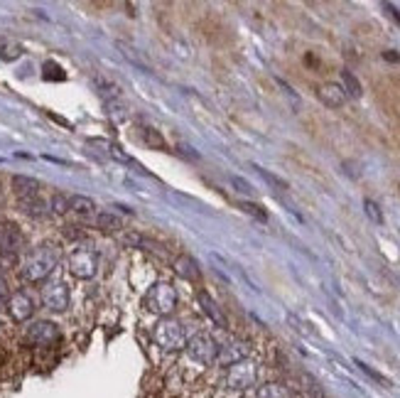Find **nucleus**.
<instances>
[{
  "instance_id": "1",
  "label": "nucleus",
  "mask_w": 400,
  "mask_h": 398,
  "mask_svg": "<svg viewBox=\"0 0 400 398\" xmlns=\"http://www.w3.org/2000/svg\"><path fill=\"white\" fill-rule=\"evenodd\" d=\"M59 258H62V254H59V249L54 244L38 246V249L30 251V254H27V258L22 260V265H20L22 281L42 283L44 278L52 276V271L57 268Z\"/></svg>"
},
{
  "instance_id": "2",
  "label": "nucleus",
  "mask_w": 400,
  "mask_h": 398,
  "mask_svg": "<svg viewBox=\"0 0 400 398\" xmlns=\"http://www.w3.org/2000/svg\"><path fill=\"white\" fill-rule=\"evenodd\" d=\"M153 340H155V345H158L162 351H182V349H187V342H190V337H187L185 324L179 322V320L162 317L158 324H155Z\"/></svg>"
},
{
  "instance_id": "3",
  "label": "nucleus",
  "mask_w": 400,
  "mask_h": 398,
  "mask_svg": "<svg viewBox=\"0 0 400 398\" xmlns=\"http://www.w3.org/2000/svg\"><path fill=\"white\" fill-rule=\"evenodd\" d=\"M145 308L160 317H169L177 308V290L169 283H155L145 295Z\"/></svg>"
},
{
  "instance_id": "4",
  "label": "nucleus",
  "mask_w": 400,
  "mask_h": 398,
  "mask_svg": "<svg viewBox=\"0 0 400 398\" xmlns=\"http://www.w3.org/2000/svg\"><path fill=\"white\" fill-rule=\"evenodd\" d=\"M99 271V254L94 246H79L69 256V273L79 281H91Z\"/></svg>"
},
{
  "instance_id": "5",
  "label": "nucleus",
  "mask_w": 400,
  "mask_h": 398,
  "mask_svg": "<svg viewBox=\"0 0 400 398\" xmlns=\"http://www.w3.org/2000/svg\"><path fill=\"white\" fill-rule=\"evenodd\" d=\"M256 379H258V367L256 361L251 359H243L233 367H228L226 372V386L231 391H246V388L256 386Z\"/></svg>"
},
{
  "instance_id": "6",
  "label": "nucleus",
  "mask_w": 400,
  "mask_h": 398,
  "mask_svg": "<svg viewBox=\"0 0 400 398\" xmlns=\"http://www.w3.org/2000/svg\"><path fill=\"white\" fill-rule=\"evenodd\" d=\"M25 249V236L15 222H0V256L15 260V256Z\"/></svg>"
},
{
  "instance_id": "7",
  "label": "nucleus",
  "mask_w": 400,
  "mask_h": 398,
  "mask_svg": "<svg viewBox=\"0 0 400 398\" xmlns=\"http://www.w3.org/2000/svg\"><path fill=\"white\" fill-rule=\"evenodd\" d=\"M187 351H190L192 359L199 361V364H214L216 356H219V345H216V340L211 335L199 332V335H194L187 342Z\"/></svg>"
},
{
  "instance_id": "8",
  "label": "nucleus",
  "mask_w": 400,
  "mask_h": 398,
  "mask_svg": "<svg viewBox=\"0 0 400 398\" xmlns=\"http://www.w3.org/2000/svg\"><path fill=\"white\" fill-rule=\"evenodd\" d=\"M42 303L52 313H64L69 308V285L59 278L47 281L42 288Z\"/></svg>"
},
{
  "instance_id": "9",
  "label": "nucleus",
  "mask_w": 400,
  "mask_h": 398,
  "mask_svg": "<svg viewBox=\"0 0 400 398\" xmlns=\"http://www.w3.org/2000/svg\"><path fill=\"white\" fill-rule=\"evenodd\" d=\"M6 310H8V315H10L12 322H27V320L35 315V300H32L30 292L15 290V292H10V297H8Z\"/></svg>"
},
{
  "instance_id": "10",
  "label": "nucleus",
  "mask_w": 400,
  "mask_h": 398,
  "mask_svg": "<svg viewBox=\"0 0 400 398\" xmlns=\"http://www.w3.org/2000/svg\"><path fill=\"white\" fill-rule=\"evenodd\" d=\"M27 342L35 347H49L59 340V327L49 320H38V322H32L25 332Z\"/></svg>"
},
{
  "instance_id": "11",
  "label": "nucleus",
  "mask_w": 400,
  "mask_h": 398,
  "mask_svg": "<svg viewBox=\"0 0 400 398\" xmlns=\"http://www.w3.org/2000/svg\"><path fill=\"white\" fill-rule=\"evenodd\" d=\"M248 351H251V345H248V342H231V345H226V347H219L216 361L228 369V367H233V364H238V361L248 359Z\"/></svg>"
},
{
  "instance_id": "12",
  "label": "nucleus",
  "mask_w": 400,
  "mask_h": 398,
  "mask_svg": "<svg viewBox=\"0 0 400 398\" xmlns=\"http://www.w3.org/2000/svg\"><path fill=\"white\" fill-rule=\"evenodd\" d=\"M317 96H319V101L324 103L326 108H342L344 103H347V94H344V89L339 84H322L319 89H317Z\"/></svg>"
},
{
  "instance_id": "13",
  "label": "nucleus",
  "mask_w": 400,
  "mask_h": 398,
  "mask_svg": "<svg viewBox=\"0 0 400 398\" xmlns=\"http://www.w3.org/2000/svg\"><path fill=\"white\" fill-rule=\"evenodd\" d=\"M12 192H15L17 199H32V197H40V190H42V185H40L35 177H25V175H15L12 177Z\"/></svg>"
},
{
  "instance_id": "14",
  "label": "nucleus",
  "mask_w": 400,
  "mask_h": 398,
  "mask_svg": "<svg viewBox=\"0 0 400 398\" xmlns=\"http://www.w3.org/2000/svg\"><path fill=\"white\" fill-rule=\"evenodd\" d=\"M172 268H174V273H177L179 278H185V281L197 283L201 278L199 263H197L192 256H177V258H174V263H172Z\"/></svg>"
},
{
  "instance_id": "15",
  "label": "nucleus",
  "mask_w": 400,
  "mask_h": 398,
  "mask_svg": "<svg viewBox=\"0 0 400 398\" xmlns=\"http://www.w3.org/2000/svg\"><path fill=\"white\" fill-rule=\"evenodd\" d=\"M197 300H199V305H201V310H204V315L211 320V322L216 324V327H226V317H224L222 308L216 305V300L209 295V292L201 290L199 295H197Z\"/></svg>"
},
{
  "instance_id": "16",
  "label": "nucleus",
  "mask_w": 400,
  "mask_h": 398,
  "mask_svg": "<svg viewBox=\"0 0 400 398\" xmlns=\"http://www.w3.org/2000/svg\"><path fill=\"white\" fill-rule=\"evenodd\" d=\"M69 209L79 217H94L96 214V202L91 197H84V194H74L69 197Z\"/></svg>"
},
{
  "instance_id": "17",
  "label": "nucleus",
  "mask_w": 400,
  "mask_h": 398,
  "mask_svg": "<svg viewBox=\"0 0 400 398\" xmlns=\"http://www.w3.org/2000/svg\"><path fill=\"white\" fill-rule=\"evenodd\" d=\"M256 398H292V391H290L285 383H263V386H258V391H256Z\"/></svg>"
},
{
  "instance_id": "18",
  "label": "nucleus",
  "mask_w": 400,
  "mask_h": 398,
  "mask_svg": "<svg viewBox=\"0 0 400 398\" xmlns=\"http://www.w3.org/2000/svg\"><path fill=\"white\" fill-rule=\"evenodd\" d=\"M20 57H22V44L20 42L0 38V59H3V62H15V59H20Z\"/></svg>"
},
{
  "instance_id": "19",
  "label": "nucleus",
  "mask_w": 400,
  "mask_h": 398,
  "mask_svg": "<svg viewBox=\"0 0 400 398\" xmlns=\"http://www.w3.org/2000/svg\"><path fill=\"white\" fill-rule=\"evenodd\" d=\"M96 226H99L101 231H121V229H123V222L116 217V214H111V212H101L99 217H96Z\"/></svg>"
},
{
  "instance_id": "20",
  "label": "nucleus",
  "mask_w": 400,
  "mask_h": 398,
  "mask_svg": "<svg viewBox=\"0 0 400 398\" xmlns=\"http://www.w3.org/2000/svg\"><path fill=\"white\" fill-rule=\"evenodd\" d=\"M342 89H344V94L347 96H353V99H358V96H361V81L356 79V76L351 74V72L349 69H342Z\"/></svg>"
},
{
  "instance_id": "21",
  "label": "nucleus",
  "mask_w": 400,
  "mask_h": 398,
  "mask_svg": "<svg viewBox=\"0 0 400 398\" xmlns=\"http://www.w3.org/2000/svg\"><path fill=\"white\" fill-rule=\"evenodd\" d=\"M22 212L30 214V217H44V212H47V204L40 199V197H32V199H22L20 202Z\"/></svg>"
},
{
  "instance_id": "22",
  "label": "nucleus",
  "mask_w": 400,
  "mask_h": 398,
  "mask_svg": "<svg viewBox=\"0 0 400 398\" xmlns=\"http://www.w3.org/2000/svg\"><path fill=\"white\" fill-rule=\"evenodd\" d=\"M142 140L145 143H150L153 148H158V150H165V140H162V135H160L155 128H142Z\"/></svg>"
},
{
  "instance_id": "23",
  "label": "nucleus",
  "mask_w": 400,
  "mask_h": 398,
  "mask_svg": "<svg viewBox=\"0 0 400 398\" xmlns=\"http://www.w3.org/2000/svg\"><path fill=\"white\" fill-rule=\"evenodd\" d=\"M238 207L243 209L246 214H251V217H256L258 222H268V212H265L260 204H253V202H241Z\"/></svg>"
},
{
  "instance_id": "24",
  "label": "nucleus",
  "mask_w": 400,
  "mask_h": 398,
  "mask_svg": "<svg viewBox=\"0 0 400 398\" xmlns=\"http://www.w3.org/2000/svg\"><path fill=\"white\" fill-rule=\"evenodd\" d=\"M256 170H258V175L263 177L265 182H268V185H273V187H278V190H290V185L285 180H280L278 175H273V172H268V170H263V167H260V165H256Z\"/></svg>"
},
{
  "instance_id": "25",
  "label": "nucleus",
  "mask_w": 400,
  "mask_h": 398,
  "mask_svg": "<svg viewBox=\"0 0 400 398\" xmlns=\"http://www.w3.org/2000/svg\"><path fill=\"white\" fill-rule=\"evenodd\" d=\"M363 209H366V214H369L371 222L383 224V214H381V207L374 202V199H363Z\"/></svg>"
},
{
  "instance_id": "26",
  "label": "nucleus",
  "mask_w": 400,
  "mask_h": 398,
  "mask_svg": "<svg viewBox=\"0 0 400 398\" xmlns=\"http://www.w3.org/2000/svg\"><path fill=\"white\" fill-rule=\"evenodd\" d=\"M44 69V79H54V81H64V72H62V67L59 64H54V62H47L42 67Z\"/></svg>"
},
{
  "instance_id": "27",
  "label": "nucleus",
  "mask_w": 400,
  "mask_h": 398,
  "mask_svg": "<svg viewBox=\"0 0 400 398\" xmlns=\"http://www.w3.org/2000/svg\"><path fill=\"white\" fill-rule=\"evenodd\" d=\"M49 207H52L54 214H67L69 212V197L64 194H54L52 202H49Z\"/></svg>"
},
{
  "instance_id": "28",
  "label": "nucleus",
  "mask_w": 400,
  "mask_h": 398,
  "mask_svg": "<svg viewBox=\"0 0 400 398\" xmlns=\"http://www.w3.org/2000/svg\"><path fill=\"white\" fill-rule=\"evenodd\" d=\"M356 367L361 369L363 374H369L371 379H376V381H378V383H383V386H390V381H388V379H385V376H381V374L376 372V369H371L369 364H363V361H356Z\"/></svg>"
},
{
  "instance_id": "29",
  "label": "nucleus",
  "mask_w": 400,
  "mask_h": 398,
  "mask_svg": "<svg viewBox=\"0 0 400 398\" xmlns=\"http://www.w3.org/2000/svg\"><path fill=\"white\" fill-rule=\"evenodd\" d=\"M233 185H236L238 192H243V194H253V187L248 185L246 180H241V177H233Z\"/></svg>"
},
{
  "instance_id": "30",
  "label": "nucleus",
  "mask_w": 400,
  "mask_h": 398,
  "mask_svg": "<svg viewBox=\"0 0 400 398\" xmlns=\"http://www.w3.org/2000/svg\"><path fill=\"white\" fill-rule=\"evenodd\" d=\"M8 297H10V292H8V283L0 278V308L8 303Z\"/></svg>"
},
{
  "instance_id": "31",
  "label": "nucleus",
  "mask_w": 400,
  "mask_h": 398,
  "mask_svg": "<svg viewBox=\"0 0 400 398\" xmlns=\"http://www.w3.org/2000/svg\"><path fill=\"white\" fill-rule=\"evenodd\" d=\"M383 10L388 13V15L393 17V20L400 25V13H398V8H395V6H390V3H383Z\"/></svg>"
},
{
  "instance_id": "32",
  "label": "nucleus",
  "mask_w": 400,
  "mask_h": 398,
  "mask_svg": "<svg viewBox=\"0 0 400 398\" xmlns=\"http://www.w3.org/2000/svg\"><path fill=\"white\" fill-rule=\"evenodd\" d=\"M383 57L388 59V62H400V54H395L393 49H388V52H383Z\"/></svg>"
},
{
  "instance_id": "33",
  "label": "nucleus",
  "mask_w": 400,
  "mask_h": 398,
  "mask_svg": "<svg viewBox=\"0 0 400 398\" xmlns=\"http://www.w3.org/2000/svg\"><path fill=\"white\" fill-rule=\"evenodd\" d=\"M0 197H3V190H0Z\"/></svg>"
}]
</instances>
